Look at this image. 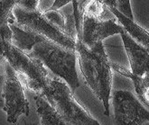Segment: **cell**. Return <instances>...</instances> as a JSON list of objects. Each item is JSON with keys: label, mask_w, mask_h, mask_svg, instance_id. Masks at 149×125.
Here are the masks:
<instances>
[{"label": "cell", "mask_w": 149, "mask_h": 125, "mask_svg": "<svg viewBox=\"0 0 149 125\" xmlns=\"http://www.w3.org/2000/svg\"><path fill=\"white\" fill-rule=\"evenodd\" d=\"M77 62L85 82L102 102L104 114L109 116V99L112 88V68L102 41L88 47L81 39H76Z\"/></svg>", "instance_id": "6da1fadb"}, {"label": "cell", "mask_w": 149, "mask_h": 125, "mask_svg": "<svg viewBox=\"0 0 149 125\" xmlns=\"http://www.w3.org/2000/svg\"><path fill=\"white\" fill-rule=\"evenodd\" d=\"M28 54L41 60L55 77L63 79L72 92L80 86L75 50L67 49L51 40L45 39L37 42Z\"/></svg>", "instance_id": "7a4b0ae2"}, {"label": "cell", "mask_w": 149, "mask_h": 125, "mask_svg": "<svg viewBox=\"0 0 149 125\" xmlns=\"http://www.w3.org/2000/svg\"><path fill=\"white\" fill-rule=\"evenodd\" d=\"M65 122L71 125H100L73 95V92L63 79L50 77L46 87L42 92Z\"/></svg>", "instance_id": "3957f363"}, {"label": "cell", "mask_w": 149, "mask_h": 125, "mask_svg": "<svg viewBox=\"0 0 149 125\" xmlns=\"http://www.w3.org/2000/svg\"><path fill=\"white\" fill-rule=\"evenodd\" d=\"M4 57L26 87L36 94H42L50 76L41 60L17 49L13 44Z\"/></svg>", "instance_id": "277c9868"}, {"label": "cell", "mask_w": 149, "mask_h": 125, "mask_svg": "<svg viewBox=\"0 0 149 125\" xmlns=\"http://www.w3.org/2000/svg\"><path fill=\"white\" fill-rule=\"evenodd\" d=\"M13 15L17 24L37 32L48 40L54 41L67 49L75 50L76 41L55 26L45 16L41 9L36 11H26L15 5Z\"/></svg>", "instance_id": "5b68a950"}, {"label": "cell", "mask_w": 149, "mask_h": 125, "mask_svg": "<svg viewBox=\"0 0 149 125\" xmlns=\"http://www.w3.org/2000/svg\"><path fill=\"white\" fill-rule=\"evenodd\" d=\"M4 111L7 114V122L15 123L23 115H29V103L25 98L21 79L15 69L6 62L5 66Z\"/></svg>", "instance_id": "8992f818"}, {"label": "cell", "mask_w": 149, "mask_h": 125, "mask_svg": "<svg viewBox=\"0 0 149 125\" xmlns=\"http://www.w3.org/2000/svg\"><path fill=\"white\" fill-rule=\"evenodd\" d=\"M112 98L117 124H149V111L131 92L119 90L114 93Z\"/></svg>", "instance_id": "52a82bcc"}, {"label": "cell", "mask_w": 149, "mask_h": 125, "mask_svg": "<svg viewBox=\"0 0 149 125\" xmlns=\"http://www.w3.org/2000/svg\"><path fill=\"white\" fill-rule=\"evenodd\" d=\"M123 27L116 23L115 18L101 20L83 14L81 21V33L79 36L88 47H92L99 41L109 36L119 34Z\"/></svg>", "instance_id": "ba28073f"}, {"label": "cell", "mask_w": 149, "mask_h": 125, "mask_svg": "<svg viewBox=\"0 0 149 125\" xmlns=\"http://www.w3.org/2000/svg\"><path fill=\"white\" fill-rule=\"evenodd\" d=\"M119 34L124 43L131 72L137 76H144L146 73H149V51L136 41L124 28Z\"/></svg>", "instance_id": "9c48e42d"}, {"label": "cell", "mask_w": 149, "mask_h": 125, "mask_svg": "<svg viewBox=\"0 0 149 125\" xmlns=\"http://www.w3.org/2000/svg\"><path fill=\"white\" fill-rule=\"evenodd\" d=\"M8 24L12 31V44L26 53H29L37 42L46 39L37 32L17 24L13 15L8 20Z\"/></svg>", "instance_id": "30bf717a"}, {"label": "cell", "mask_w": 149, "mask_h": 125, "mask_svg": "<svg viewBox=\"0 0 149 125\" xmlns=\"http://www.w3.org/2000/svg\"><path fill=\"white\" fill-rule=\"evenodd\" d=\"M109 8L110 12L114 15V16L117 17V19L122 24V27L124 28V30L136 41L141 44L149 51V32L144 28H142L141 26L137 25L134 22V20L128 18L124 14L119 12L116 7L111 6Z\"/></svg>", "instance_id": "8fae6325"}, {"label": "cell", "mask_w": 149, "mask_h": 125, "mask_svg": "<svg viewBox=\"0 0 149 125\" xmlns=\"http://www.w3.org/2000/svg\"><path fill=\"white\" fill-rule=\"evenodd\" d=\"M36 112L40 117L41 124L42 125H66L65 122L61 117L54 106L52 105L47 98L41 94H36L34 96Z\"/></svg>", "instance_id": "7c38bea8"}, {"label": "cell", "mask_w": 149, "mask_h": 125, "mask_svg": "<svg viewBox=\"0 0 149 125\" xmlns=\"http://www.w3.org/2000/svg\"><path fill=\"white\" fill-rule=\"evenodd\" d=\"M12 45V31L9 24L0 25V55L5 56Z\"/></svg>", "instance_id": "4fadbf2b"}, {"label": "cell", "mask_w": 149, "mask_h": 125, "mask_svg": "<svg viewBox=\"0 0 149 125\" xmlns=\"http://www.w3.org/2000/svg\"><path fill=\"white\" fill-rule=\"evenodd\" d=\"M115 6L117 9L124 14L128 18L134 20V15L132 12V8H131L130 0H114Z\"/></svg>", "instance_id": "5bb4252c"}, {"label": "cell", "mask_w": 149, "mask_h": 125, "mask_svg": "<svg viewBox=\"0 0 149 125\" xmlns=\"http://www.w3.org/2000/svg\"><path fill=\"white\" fill-rule=\"evenodd\" d=\"M45 0H17L16 5L26 11H36L41 9L40 5Z\"/></svg>", "instance_id": "9a60e30c"}, {"label": "cell", "mask_w": 149, "mask_h": 125, "mask_svg": "<svg viewBox=\"0 0 149 125\" xmlns=\"http://www.w3.org/2000/svg\"><path fill=\"white\" fill-rule=\"evenodd\" d=\"M73 0H54L52 5L48 8V9L52 10H59L61 8H63L69 3H72Z\"/></svg>", "instance_id": "2e32d148"}, {"label": "cell", "mask_w": 149, "mask_h": 125, "mask_svg": "<svg viewBox=\"0 0 149 125\" xmlns=\"http://www.w3.org/2000/svg\"><path fill=\"white\" fill-rule=\"evenodd\" d=\"M5 75H0V108L4 109L5 98H4V86H5Z\"/></svg>", "instance_id": "e0dca14e"}, {"label": "cell", "mask_w": 149, "mask_h": 125, "mask_svg": "<svg viewBox=\"0 0 149 125\" xmlns=\"http://www.w3.org/2000/svg\"><path fill=\"white\" fill-rule=\"evenodd\" d=\"M138 97L143 101V103L146 105H147L149 107V86L146 87L144 90V92L142 93V95L140 96H138Z\"/></svg>", "instance_id": "ac0fdd59"}, {"label": "cell", "mask_w": 149, "mask_h": 125, "mask_svg": "<svg viewBox=\"0 0 149 125\" xmlns=\"http://www.w3.org/2000/svg\"><path fill=\"white\" fill-rule=\"evenodd\" d=\"M100 2L104 3L106 6H108L109 7H111V6H115V3H114V0H100Z\"/></svg>", "instance_id": "d6986e66"}, {"label": "cell", "mask_w": 149, "mask_h": 125, "mask_svg": "<svg viewBox=\"0 0 149 125\" xmlns=\"http://www.w3.org/2000/svg\"><path fill=\"white\" fill-rule=\"evenodd\" d=\"M6 58L2 55H0V62H6Z\"/></svg>", "instance_id": "ffe728a7"}, {"label": "cell", "mask_w": 149, "mask_h": 125, "mask_svg": "<svg viewBox=\"0 0 149 125\" xmlns=\"http://www.w3.org/2000/svg\"><path fill=\"white\" fill-rule=\"evenodd\" d=\"M45 2H48V1H50V0H45ZM45 1H43V2H45Z\"/></svg>", "instance_id": "44dd1931"}]
</instances>
